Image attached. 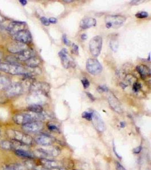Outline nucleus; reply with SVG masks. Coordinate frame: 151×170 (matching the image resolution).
I'll return each instance as SVG.
<instances>
[{
	"mask_svg": "<svg viewBox=\"0 0 151 170\" xmlns=\"http://www.w3.org/2000/svg\"><path fill=\"white\" fill-rule=\"evenodd\" d=\"M44 119V116L42 113H19L13 117L14 121L18 125L24 126L29 122L37 121Z\"/></svg>",
	"mask_w": 151,
	"mask_h": 170,
	"instance_id": "obj_1",
	"label": "nucleus"
},
{
	"mask_svg": "<svg viewBox=\"0 0 151 170\" xmlns=\"http://www.w3.org/2000/svg\"><path fill=\"white\" fill-rule=\"evenodd\" d=\"M0 70L12 75H25L30 76L26 70L19 64L0 63Z\"/></svg>",
	"mask_w": 151,
	"mask_h": 170,
	"instance_id": "obj_2",
	"label": "nucleus"
},
{
	"mask_svg": "<svg viewBox=\"0 0 151 170\" xmlns=\"http://www.w3.org/2000/svg\"><path fill=\"white\" fill-rule=\"evenodd\" d=\"M7 135L12 140L24 145H30L33 143V139L28 134H24L16 130H10L7 132Z\"/></svg>",
	"mask_w": 151,
	"mask_h": 170,
	"instance_id": "obj_3",
	"label": "nucleus"
},
{
	"mask_svg": "<svg viewBox=\"0 0 151 170\" xmlns=\"http://www.w3.org/2000/svg\"><path fill=\"white\" fill-rule=\"evenodd\" d=\"M107 28H118L126 21V18L122 15H107L105 18Z\"/></svg>",
	"mask_w": 151,
	"mask_h": 170,
	"instance_id": "obj_4",
	"label": "nucleus"
},
{
	"mask_svg": "<svg viewBox=\"0 0 151 170\" xmlns=\"http://www.w3.org/2000/svg\"><path fill=\"white\" fill-rule=\"evenodd\" d=\"M103 46V38L100 36L93 37L89 42V51L93 56L98 57L100 54Z\"/></svg>",
	"mask_w": 151,
	"mask_h": 170,
	"instance_id": "obj_5",
	"label": "nucleus"
},
{
	"mask_svg": "<svg viewBox=\"0 0 151 170\" xmlns=\"http://www.w3.org/2000/svg\"><path fill=\"white\" fill-rule=\"evenodd\" d=\"M87 71L92 75H98L103 70V66L100 62L95 59H89L86 63Z\"/></svg>",
	"mask_w": 151,
	"mask_h": 170,
	"instance_id": "obj_6",
	"label": "nucleus"
},
{
	"mask_svg": "<svg viewBox=\"0 0 151 170\" xmlns=\"http://www.w3.org/2000/svg\"><path fill=\"white\" fill-rule=\"evenodd\" d=\"M12 36L13 39L16 42H20L25 44L30 43L33 40L31 33L28 30L26 29L21 30Z\"/></svg>",
	"mask_w": 151,
	"mask_h": 170,
	"instance_id": "obj_7",
	"label": "nucleus"
},
{
	"mask_svg": "<svg viewBox=\"0 0 151 170\" xmlns=\"http://www.w3.org/2000/svg\"><path fill=\"white\" fill-rule=\"evenodd\" d=\"M92 121L93 126L98 131L102 133L105 131L106 126L104 121L101 119L100 114L96 111H92Z\"/></svg>",
	"mask_w": 151,
	"mask_h": 170,
	"instance_id": "obj_8",
	"label": "nucleus"
},
{
	"mask_svg": "<svg viewBox=\"0 0 151 170\" xmlns=\"http://www.w3.org/2000/svg\"><path fill=\"white\" fill-rule=\"evenodd\" d=\"M60 59L61 60L62 65L65 68H69L70 67H75V64L74 60L71 59L68 54V52L65 48L62 49L58 53Z\"/></svg>",
	"mask_w": 151,
	"mask_h": 170,
	"instance_id": "obj_9",
	"label": "nucleus"
},
{
	"mask_svg": "<svg viewBox=\"0 0 151 170\" xmlns=\"http://www.w3.org/2000/svg\"><path fill=\"white\" fill-rule=\"evenodd\" d=\"M26 25V23L24 22L14 21L8 25V26L6 28V30L12 36L13 35L15 34L21 30H24Z\"/></svg>",
	"mask_w": 151,
	"mask_h": 170,
	"instance_id": "obj_10",
	"label": "nucleus"
},
{
	"mask_svg": "<svg viewBox=\"0 0 151 170\" xmlns=\"http://www.w3.org/2000/svg\"><path fill=\"white\" fill-rule=\"evenodd\" d=\"M24 131L29 133H36L40 131L43 128V124L40 121H33L24 125L22 126Z\"/></svg>",
	"mask_w": 151,
	"mask_h": 170,
	"instance_id": "obj_11",
	"label": "nucleus"
},
{
	"mask_svg": "<svg viewBox=\"0 0 151 170\" xmlns=\"http://www.w3.org/2000/svg\"><path fill=\"white\" fill-rule=\"evenodd\" d=\"M108 102L110 107L112 108L113 110L116 112L122 113L123 112V108L122 107L121 104L118 98L113 94H111L108 98Z\"/></svg>",
	"mask_w": 151,
	"mask_h": 170,
	"instance_id": "obj_12",
	"label": "nucleus"
},
{
	"mask_svg": "<svg viewBox=\"0 0 151 170\" xmlns=\"http://www.w3.org/2000/svg\"><path fill=\"white\" fill-rule=\"evenodd\" d=\"M31 89L33 91V93H42L46 95L50 90V86L47 83L38 82L33 84Z\"/></svg>",
	"mask_w": 151,
	"mask_h": 170,
	"instance_id": "obj_13",
	"label": "nucleus"
},
{
	"mask_svg": "<svg viewBox=\"0 0 151 170\" xmlns=\"http://www.w3.org/2000/svg\"><path fill=\"white\" fill-rule=\"evenodd\" d=\"M35 141L39 145L48 146L53 143L55 140L47 134H42L36 137Z\"/></svg>",
	"mask_w": 151,
	"mask_h": 170,
	"instance_id": "obj_14",
	"label": "nucleus"
},
{
	"mask_svg": "<svg viewBox=\"0 0 151 170\" xmlns=\"http://www.w3.org/2000/svg\"><path fill=\"white\" fill-rule=\"evenodd\" d=\"M28 49L27 44L17 42L9 45L8 50L12 54H18Z\"/></svg>",
	"mask_w": 151,
	"mask_h": 170,
	"instance_id": "obj_15",
	"label": "nucleus"
},
{
	"mask_svg": "<svg viewBox=\"0 0 151 170\" xmlns=\"http://www.w3.org/2000/svg\"><path fill=\"white\" fill-rule=\"evenodd\" d=\"M40 162L43 165V166H44L45 168L50 170H54V169L61 167V164L58 162L50 160V159H47V158H42Z\"/></svg>",
	"mask_w": 151,
	"mask_h": 170,
	"instance_id": "obj_16",
	"label": "nucleus"
},
{
	"mask_svg": "<svg viewBox=\"0 0 151 170\" xmlns=\"http://www.w3.org/2000/svg\"><path fill=\"white\" fill-rule=\"evenodd\" d=\"M42 152L44 158L46 157H54L58 155L60 153V151L58 149H57L55 147H47V149H39Z\"/></svg>",
	"mask_w": 151,
	"mask_h": 170,
	"instance_id": "obj_17",
	"label": "nucleus"
},
{
	"mask_svg": "<svg viewBox=\"0 0 151 170\" xmlns=\"http://www.w3.org/2000/svg\"><path fill=\"white\" fill-rule=\"evenodd\" d=\"M34 55H35V52L33 49H27L19 54H17V56L15 57L17 60H19L22 61H26L30 58H31L32 57L34 56Z\"/></svg>",
	"mask_w": 151,
	"mask_h": 170,
	"instance_id": "obj_18",
	"label": "nucleus"
},
{
	"mask_svg": "<svg viewBox=\"0 0 151 170\" xmlns=\"http://www.w3.org/2000/svg\"><path fill=\"white\" fill-rule=\"evenodd\" d=\"M97 23L96 20L93 18H85L83 19L80 23V27L82 29H87L94 27Z\"/></svg>",
	"mask_w": 151,
	"mask_h": 170,
	"instance_id": "obj_19",
	"label": "nucleus"
},
{
	"mask_svg": "<svg viewBox=\"0 0 151 170\" xmlns=\"http://www.w3.org/2000/svg\"><path fill=\"white\" fill-rule=\"evenodd\" d=\"M8 93L11 96H14L21 94L23 91V87L20 84L11 85L7 89Z\"/></svg>",
	"mask_w": 151,
	"mask_h": 170,
	"instance_id": "obj_20",
	"label": "nucleus"
},
{
	"mask_svg": "<svg viewBox=\"0 0 151 170\" xmlns=\"http://www.w3.org/2000/svg\"><path fill=\"white\" fill-rule=\"evenodd\" d=\"M136 70L143 78H145L147 76H151V70L147 66L138 65L136 67Z\"/></svg>",
	"mask_w": 151,
	"mask_h": 170,
	"instance_id": "obj_21",
	"label": "nucleus"
},
{
	"mask_svg": "<svg viewBox=\"0 0 151 170\" xmlns=\"http://www.w3.org/2000/svg\"><path fill=\"white\" fill-rule=\"evenodd\" d=\"M15 154L18 157H22V158L33 159L35 157L33 153L25 149L15 150Z\"/></svg>",
	"mask_w": 151,
	"mask_h": 170,
	"instance_id": "obj_22",
	"label": "nucleus"
},
{
	"mask_svg": "<svg viewBox=\"0 0 151 170\" xmlns=\"http://www.w3.org/2000/svg\"><path fill=\"white\" fill-rule=\"evenodd\" d=\"M24 62L27 66L31 68H35L41 63V60L36 57L33 56Z\"/></svg>",
	"mask_w": 151,
	"mask_h": 170,
	"instance_id": "obj_23",
	"label": "nucleus"
},
{
	"mask_svg": "<svg viewBox=\"0 0 151 170\" xmlns=\"http://www.w3.org/2000/svg\"><path fill=\"white\" fill-rule=\"evenodd\" d=\"M0 146L2 149L6 150L14 149V143L8 140H3L0 142Z\"/></svg>",
	"mask_w": 151,
	"mask_h": 170,
	"instance_id": "obj_24",
	"label": "nucleus"
},
{
	"mask_svg": "<svg viewBox=\"0 0 151 170\" xmlns=\"http://www.w3.org/2000/svg\"><path fill=\"white\" fill-rule=\"evenodd\" d=\"M27 110L33 113H42L43 111V108L40 105H31L27 107Z\"/></svg>",
	"mask_w": 151,
	"mask_h": 170,
	"instance_id": "obj_25",
	"label": "nucleus"
},
{
	"mask_svg": "<svg viewBox=\"0 0 151 170\" xmlns=\"http://www.w3.org/2000/svg\"><path fill=\"white\" fill-rule=\"evenodd\" d=\"M24 165L21 164H11L5 167L4 170H27Z\"/></svg>",
	"mask_w": 151,
	"mask_h": 170,
	"instance_id": "obj_26",
	"label": "nucleus"
},
{
	"mask_svg": "<svg viewBox=\"0 0 151 170\" xmlns=\"http://www.w3.org/2000/svg\"><path fill=\"white\" fill-rule=\"evenodd\" d=\"M110 48L112 49V50L116 52L118 48V42L117 40H112L110 42Z\"/></svg>",
	"mask_w": 151,
	"mask_h": 170,
	"instance_id": "obj_27",
	"label": "nucleus"
},
{
	"mask_svg": "<svg viewBox=\"0 0 151 170\" xmlns=\"http://www.w3.org/2000/svg\"><path fill=\"white\" fill-rule=\"evenodd\" d=\"M82 117L88 121H91L92 120V112H88L85 111L82 114Z\"/></svg>",
	"mask_w": 151,
	"mask_h": 170,
	"instance_id": "obj_28",
	"label": "nucleus"
},
{
	"mask_svg": "<svg viewBox=\"0 0 151 170\" xmlns=\"http://www.w3.org/2000/svg\"><path fill=\"white\" fill-rule=\"evenodd\" d=\"M71 52L72 54L78 55L79 54V47L75 43H73L71 45Z\"/></svg>",
	"mask_w": 151,
	"mask_h": 170,
	"instance_id": "obj_29",
	"label": "nucleus"
},
{
	"mask_svg": "<svg viewBox=\"0 0 151 170\" xmlns=\"http://www.w3.org/2000/svg\"><path fill=\"white\" fill-rule=\"evenodd\" d=\"M141 87H142V86H141L140 84L138 82H135L133 83V90L135 93H137L139 91Z\"/></svg>",
	"mask_w": 151,
	"mask_h": 170,
	"instance_id": "obj_30",
	"label": "nucleus"
},
{
	"mask_svg": "<svg viewBox=\"0 0 151 170\" xmlns=\"http://www.w3.org/2000/svg\"><path fill=\"white\" fill-rule=\"evenodd\" d=\"M148 13L146 12H140L136 14V16L137 18H147L148 17Z\"/></svg>",
	"mask_w": 151,
	"mask_h": 170,
	"instance_id": "obj_31",
	"label": "nucleus"
},
{
	"mask_svg": "<svg viewBox=\"0 0 151 170\" xmlns=\"http://www.w3.org/2000/svg\"><path fill=\"white\" fill-rule=\"evenodd\" d=\"M81 82H82L84 89H87L89 86L90 83H89V81H88V80L87 78H83V79L81 80Z\"/></svg>",
	"mask_w": 151,
	"mask_h": 170,
	"instance_id": "obj_32",
	"label": "nucleus"
},
{
	"mask_svg": "<svg viewBox=\"0 0 151 170\" xmlns=\"http://www.w3.org/2000/svg\"><path fill=\"white\" fill-rule=\"evenodd\" d=\"M98 90L100 93H103V92H106V93H107L109 91V89L106 86L103 85V86H98Z\"/></svg>",
	"mask_w": 151,
	"mask_h": 170,
	"instance_id": "obj_33",
	"label": "nucleus"
},
{
	"mask_svg": "<svg viewBox=\"0 0 151 170\" xmlns=\"http://www.w3.org/2000/svg\"><path fill=\"white\" fill-rule=\"evenodd\" d=\"M40 21H41V22L43 24H44V26H49V24H50L48 19L45 17H43L40 18Z\"/></svg>",
	"mask_w": 151,
	"mask_h": 170,
	"instance_id": "obj_34",
	"label": "nucleus"
},
{
	"mask_svg": "<svg viewBox=\"0 0 151 170\" xmlns=\"http://www.w3.org/2000/svg\"><path fill=\"white\" fill-rule=\"evenodd\" d=\"M48 129L51 131H58V128H57V126H54L53 124H48Z\"/></svg>",
	"mask_w": 151,
	"mask_h": 170,
	"instance_id": "obj_35",
	"label": "nucleus"
},
{
	"mask_svg": "<svg viewBox=\"0 0 151 170\" xmlns=\"http://www.w3.org/2000/svg\"><path fill=\"white\" fill-rule=\"evenodd\" d=\"M62 39H63V42L66 45H70V41L68 39V38H67V36H66V34H63V35Z\"/></svg>",
	"mask_w": 151,
	"mask_h": 170,
	"instance_id": "obj_36",
	"label": "nucleus"
},
{
	"mask_svg": "<svg viewBox=\"0 0 151 170\" xmlns=\"http://www.w3.org/2000/svg\"><path fill=\"white\" fill-rule=\"evenodd\" d=\"M142 146H138V147H135V149H133V152L134 154H139L142 151Z\"/></svg>",
	"mask_w": 151,
	"mask_h": 170,
	"instance_id": "obj_37",
	"label": "nucleus"
},
{
	"mask_svg": "<svg viewBox=\"0 0 151 170\" xmlns=\"http://www.w3.org/2000/svg\"><path fill=\"white\" fill-rule=\"evenodd\" d=\"M143 1H131L130 4L132 5H139L140 3H143Z\"/></svg>",
	"mask_w": 151,
	"mask_h": 170,
	"instance_id": "obj_38",
	"label": "nucleus"
},
{
	"mask_svg": "<svg viewBox=\"0 0 151 170\" xmlns=\"http://www.w3.org/2000/svg\"><path fill=\"white\" fill-rule=\"evenodd\" d=\"M33 170H50L48 169L47 168L43 166H35L33 168Z\"/></svg>",
	"mask_w": 151,
	"mask_h": 170,
	"instance_id": "obj_39",
	"label": "nucleus"
},
{
	"mask_svg": "<svg viewBox=\"0 0 151 170\" xmlns=\"http://www.w3.org/2000/svg\"><path fill=\"white\" fill-rule=\"evenodd\" d=\"M116 168H117V170H126L124 168V167L122 166V164L119 163V162H117Z\"/></svg>",
	"mask_w": 151,
	"mask_h": 170,
	"instance_id": "obj_40",
	"label": "nucleus"
},
{
	"mask_svg": "<svg viewBox=\"0 0 151 170\" xmlns=\"http://www.w3.org/2000/svg\"><path fill=\"white\" fill-rule=\"evenodd\" d=\"M48 21L49 23H52V24H55L57 22V19L55 18H50L48 19Z\"/></svg>",
	"mask_w": 151,
	"mask_h": 170,
	"instance_id": "obj_41",
	"label": "nucleus"
},
{
	"mask_svg": "<svg viewBox=\"0 0 151 170\" xmlns=\"http://www.w3.org/2000/svg\"><path fill=\"white\" fill-rule=\"evenodd\" d=\"M113 151H114V154H116V156H117L119 159H121V156L119 155L116 152V147L114 146V143H113Z\"/></svg>",
	"mask_w": 151,
	"mask_h": 170,
	"instance_id": "obj_42",
	"label": "nucleus"
},
{
	"mask_svg": "<svg viewBox=\"0 0 151 170\" xmlns=\"http://www.w3.org/2000/svg\"><path fill=\"white\" fill-rule=\"evenodd\" d=\"M86 94H87V96L89 97V98L91 99L92 100H95V98H94V96H93L92 95V94H90L89 93H86Z\"/></svg>",
	"mask_w": 151,
	"mask_h": 170,
	"instance_id": "obj_43",
	"label": "nucleus"
},
{
	"mask_svg": "<svg viewBox=\"0 0 151 170\" xmlns=\"http://www.w3.org/2000/svg\"><path fill=\"white\" fill-rule=\"evenodd\" d=\"M80 38H81L82 40H86L87 38V35H86V33H83V34L81 35V36H80Z\"/></svg>",
	"mask_w": 151,
	"mask_h": 170,
	"instance_id": "obj_44",
	"label": "nucleus"
},
{
	"mask_svg": "<svg viewBox=\"0 0 151 170\" xmlns=\"http://www.w3.org/2000/svg\"><path fill=\"white\" fill-rule=\"evenodd\" d=\"M19 2H20V3H21L23 6L26 5L27 3V1H26V0H20Z\"/></svg>",
	"mask_w": 151,
	"mask_h": 170,
	"instance_id": "obj_45",
	"label": "nucleus"
},
{
	"mask_svg": "<svg viewBox=\"0 0 151 170\" xmlns=\"http://www.w3.org/2000/svg\"><path fill=\"white\" fill-rule=\"evenodd\" d=\"M125 126H126V123L124 121H122V122H120V126L121 128H123L125 127Z\"/></svg>",
	"mask_w": 151,
	"mask_h": 170,
	"instance_id": "obj_46",
	"label": "nucleus"
},
{
	"mask_svg": "<svg viewBox=\"0 0 151 170\" xmlns=\"http://www.w3.org/2000/svg\"><path fill=\"white\" fill-rule=\"evenodd\" d=\"M64 2H66V3H72V2H74V1H64Z\"/></svg>",
	"mask_w": 151,
	"mask_h": 170,
	"instance_id": "obj_47",
	"label": "nucleus"
},
{
	"mask_svg": "<svg viewBox=\"0 0 151 170\" xmlns=\"http://www.w3.org/2000/svg\"><path fill=\"white\" fill-rule=\"evenodd\" d=\"M2 58H3V54L1 53V52H0V60H1Z\"/></svg>",
	"mask_w": 151,
	"mask_h": 170,
	"instance_id": "obj_48",
	"label": "nucleus"
},
{
	"mask_svg": "<svg viewBox=\"0 0 151 170\" xmlns=\"http://www.w3.org/2000/svg\"><path fill=\"white\" fill-rule=\"evenodd\" d=\"M150 57H151V54H149V56H148V60L149 61H150Z\"/></svg>",
	"mask_w": 151,
	"mask_h": 170,
	"instance_id": "obj_49",
	"label": "nucleus"
},
{
	"mask_svg": "<svg viewBox=\"0 0 151 170\" xmlns=\"http://www.w3.org/2000/svg\"></svg>",
	"mask_w": 151,
	"mask_h": 170,
	"instance_id": "obj_50",
	"label": "nucleus"
}]
</instances>
